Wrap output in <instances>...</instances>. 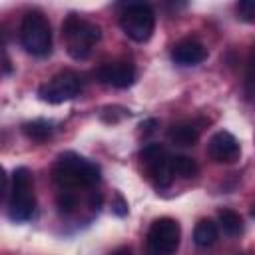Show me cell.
Masks as SVG:
<instances>
[{
  "label": "cell",
  "mask_w": 255,
  "mask_h": 255,
  "mask_svg": "<svg viewBox=\"0 0 255 255\" xmlns=\"http://www.w3.org/2000/svg\"><path fill=\"white\" fill-rule=\"evenodd\" d=\"M52 177L60 189L72 191L78 187L96 185L100 181V167L94 161H90L74 151H66L58 157V161L52 169Z\"/></svg>",
  "instance_id": "cell-1"
},
{
  "label": "cell",
  "mask_w": 255,
  "mask_h": 255,
  "mask_svg": "<svg viewBox=\"0 0 255 255\" xmlns=\"http://www.w3.org/2000/svg\"><path fill=\"white\" fill-rule=\"evenodd\" d=\"M62 36L66 40V50L74 60H84L90 56L92 46L102 38V30L98 24L70 14L62 24Z\"/></svg>",
  "instance_id": "cell-2"
},
{
  "label": "cell",
  "mask_w": 255,
  "mask_h": 255,
  "mask_svg": "<svg viewBox=\"0 0 255 255\" xmlns=\"http://www.w3.org/2000/svg\"><path fill=\"white\" fill-rule=\"evenodd\" d=\"M36 207L34 179L28 167H16L12 173V195H10V219L16 223L28 221Z\"/></svg>",
  "instance_id": "cell-3"
},
{
  "label": "cell",
  "mask_w": 255,
  "mask_h": 255,
  "mask_svg": "<svg viewBox=\"0 0 255 255\" xmlns=\"http://www.w3.org/2000/svg\"><path fill=\"white\" fill-rule=\"evenodd\" d=\"M20 42L32 56H48L52 50V30L42 12H28L20 26Z\"/></svg>",
  "instance_id": "cell-4"
},
{
  "label": "cell",
  "mask_w": 255,
  "mask_h": 255,
  "mask_svg": "<svg viewBox=\"0 0 255 255\" xmlns=\"http://www.w3.org/2000/svg\"><path fill=\"white\" fill-rule=\"evenodd\" d=\"M120 26L124 34L133 42H147L155 28V14L147 4H126L120 14Z\"/></svg>",
  "instance_id": "cell-5"
},
{
  "label": "cell",
  "mask_w": 255,
  "mask_h": 255,
  "mask_svg": "<svg viewBox=\"0 0 255 255\" xmlns=\"http://www.w3.org/2000/svg\"><path fill=\"white\" fill-rule=\"evenodd\" d=\"M181 229L179 223L171 217H159L149 225L145 237V253L147 255H173L179 247Z\"/></svg>",
  "instance_id": "cell-6"
},
{
  "label": "cell",
  "mask_w": 255,
  "mask_h": 255,
  "mask_svg": "<svg viewBox=\"0 0 255 255\" xmlns=\"http://www.w3.org/2000/svg\"><path fill=\"white\" fill-rule=\"evenodd\" d=\"M82 90V78L74 70H62L56 76H52L46 84L40 86L38 96L42 102L48 104H62L72 98H76Z\"/></svg>",
  "instance_id": "cell-7"
},
{
  "label": "cell",
  "mask_w": 255,
  "mask_h": 255,
  "mask_svg": "<svg viewBox=\"0 0 255 255\" xmlns=\"http://www.w3.org/2000/svg\"><path fill=\"white\" fill-rule=\"evenodd\" d=\"M139 157L145 163V171H147V175H149V179L153 181L155 187L165 189V187L171 185L175 175H173V169H171V157L167 155L163 145L147 143L139 151Z\"/></svg>",
  "instance_id": "cell-8"
},
{
  "label": "cell",
  "mask_w": 255,
  "mask_h": 255,
  "mask_svg": "<svg viewBox=\"0 0 255 255\" xmlns=\"http://www.w3.org/2000/svg\"><path fill=\"white\" fill-rule=\"evenodd\" d=\"M207 151H209V157L217 163H233L241 155V145L233 133L221 129V131L211 135Z\"/></svg>",
  "instance_id": "cell-9"
},
{
  "label": "cell",
  "mask_w": 255,
  "mask_h": 255,
  "mask_svg": "<svg viewBox=\"0 0 255 255\" xmlns=\"http://www.w3.org/2000/svg\"><path fill=\"white\" fill-rule=\"evenodd\" d=\"M98 76L104 84L114 88H129L135 80V68L131 62H110L98 70Z\"/></svg>",
  "instance_id": "cell-10"
},
{
  "label": "cell",
  "mask_w": 255,
  "mask_h": 255,
  "mask_svg": "<svg viewBox=\"0 0 255 255\" xmlns=\"http://www.w3.org/2000/svg\"><path fill=\"white\" fill-rule=\"evenodd\" d=\"M171 58L179 66H197L207 58V48L195 38H183L173 46Z\"/></svg>",
  "instance_id": "cell-11"
},
{
  "label": "cell",
  "mask_w": 255,
  "mask_h": 255,
  "mask_svg": "<svg viewBox=\"0 0 255 255\" xmlns=\"http://www.w3.org/2000/svg\"><path fill=\"white\" fill-rule=\"evenodd\" d=\"M167 137L171 143L175 145H195V141L199 139V131L193 124H175L169 128Z\"/></svg>",
  "instance_id": "cell-12"
},
{
  "label": "cell",
  "mask_w": 255,
  "mask_h": 255,
  "mask_svg": "<svg viewBox=\"0 0 255 255\" xmlns=\"http://www.w3.org/2000/svg\"><path fill=\"white\" fill-rule=\"evenodd\" d=\"M217 235H219L217 225L211 219H199L193 229V241L199 247H211L217 241Z\"/></svg>",
  "instance_id": "cell-13"
},
{
  "label": "cell",
  "mask_w": 255,
  "mask_h": 255,
  "mask_svg": "<svg viewBox=\"0 0 255 255\" xmlns=\"http://www.w3.org/2000/svg\"><path fill=\"white\" fill-rule=\"evenodd\" d=\"M217 219H219V225H221L223 233H227L229 237L241 235V231H243V219H241V215L237 211L223 207V209L217 211Z\"/></svg>",
  "instance_id": "cell-14"
},
{
  "label": "cell",
  "mask_w": 255,
  "mask_h": 255,
  "mask_svg": "<svg viewBox=\"0 0 255 255\" xmlns=\"http://www.w3.org/2000/svg\"><path fill=\"white\" fill-rule=\"evenodd\" d=\"M22 131L32 141H46L54 133V126L48 120H32V122H26L22 126Z\"/></svg>",
  "instance_id": "cell-15"
},
{
  "label": "cell",
  "mask_w": 255,
  "mask_h": 255,
  "mask_svg": "<svg viewBox=\"0 0 255 255\" xmlns=\"http://www.w3.org/2000/svg\"><path fill=\"white\" fill-rule=\"evenodd\" d=\"M171 169H173V175H179L183 179H191L199 173V165L193 157H187V155H175L171 157Z\"/></svg>",
  "instance_id": "cell-16"
},
{
  "label": "cell",
  "mask_w": 255,
  "mask_h": 255,
  "mask_svg": "<svg viewBox=\"0 0 255 255\" xmlns=\"http://www.w3.org/2000/svg\"><path fill=\"white\" fill-rule=\"evenodd\" d=\"M58 209L64 211V213H72L76 207H78V197L74 195V191H60L58 193Z\"/></svg>",
  "instance_id": "cell-17"
},
{
  "label": "cell",
  "mask_w": 255,
  "mask_h": 255,
  "mask_svg": "<svg viewBox=\"0 0 255 255\" xmlns=\"http://www.w3.org/2000/svg\"><path fill=\"white\" fill-rule=\"evenodd\" d=\"M237 12H239V18L245 20V22H253L255 20V4L251 0H243L237 4Z\"/></svg>",
  "instance_id": "cell-18"
},
{
  "label": "cell",
  "mask_w": 255,
  "mask_h": 255,
  "mask_svg": "<svg viewBox=\"0 0 255 255\" xmlns=\"http://www.w3.org/2000/svg\"><path fill=\"white\" fill-rule=\"evenodd\" d=\"M116 199H118V205L114 207V211H116L118 215H126V213H128V203L124 201V197H122L120 193L116 195Z\"/></svg>",
  "instance_id": "cell-19"
},
{
  "label": "cell",
  "mask_w": 255,
  "mask_h": 255,
  "mask_svg": "<svg viewBox=\"0 0 255 255\" xmlns=\"http://www.w3.org/2000/svg\"><path fill=\"white\" fill-rule=\"evenodd\" d=\"M6 183H8L6 171H4V167L0 165V199H2V195H4V191H6Z\"/></svg>",
  "instance_id": "cell-20"
},
{
  "label": "cell",
  "mask_w": 255,
  "mask_h": 255,
  "mask_svg": "<svg viewBox=\"0 0 255 255\" xmlns=\"http://www.w3.org/2000/svg\"><path fill=\"white\" fill-rule=\"evenodd\" d=\"M155 126H157V120H147L145 124H141V129H143L145 133H149V131H153Z\"/></svg>",
  "instance_id": "cell-21"
},
{
  "label": "cell",
  "mask_w": 255,
  "mask_h": 255,
  "mask_svg": "<svg viewBox=\"0 0 255 255\" xmlns=\"http://www.w3.org/2000/svg\"><path fill=\"white\" fill-rule=\"evenodd\" d=\"M112 255H133V253H131V249H129V247H126V245H124V247H118Z\"/></svg>",
  "instance_id": "cell-22"
}]
</instances>
